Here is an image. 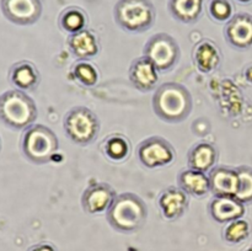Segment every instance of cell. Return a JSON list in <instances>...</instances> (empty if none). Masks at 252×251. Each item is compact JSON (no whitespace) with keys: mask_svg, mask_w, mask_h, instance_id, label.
Segmentation results:
<instances>
[{"mask_svg":"<svg viewBox=\"0 0 252 251\" xmlns=\"http://www.w3.org/2000/svg\"><path fill=\"white\" fill-rule=\"evenodd\" d=\"M192 108L193 98L191 93L180 84H162L153 96L155 115L167 123H180L187 120Z\"/></svg>","mask_w":252,"mask_h":251,"instance_id":"obj_1","label":"cell"},{"mask_svg":"<svg viewBox=\"0 0 252 251\" xmlns=\"http://www.w3.org/2000/svg\"><path fill=\"white\" fill-rule=\"evenodd\" d=\"M108 224L120 233L139 230L148 218V207L139 196L130 192L117 194L106 214Z\"/></svg>","mask_w":252,"mask_h":251,"instance_id":"obj_2","label":"cell"},{"mask_svg":"<svg viewBox=\"0 0 252 251\" xmlns=\"http://www.w3.org/2000/svg\"><path fill=\"white\" fill-rule=\"evenodd\" d=\"M38 110L25 91L7 90L0 95V122L14 130H22L36 121Z\"/></svg>","mask_w":252,"mask_h":251,"instance_id":"obj_3","label":"cell"},{"mask_svg":"<svg viewBox=\"0 0 252 251\" xmlns=\"http://www.w3.org/2000/svg\"><path fill=\"white\" fill-rule=\"evenodd\" d=\"M22 154L36 165L47 164L59 148V140L51 128L43 125H32L24 130L21 140Z\"/></svg>","mask_w":252,"mask_h":251,"instance_id":"obj_4","label":"cell"},{"mask_svg":"<svg viewBox=\"0 0 252 251\" xmlns=\"http://www.w3.org/2000/svg\"><path fill=\"white\" fill-rule=\"evenodd\" d=\"M113 16L121 29L140 33L154 25L157 11L150 0H118Z\"/></svg>","mask_w":252,"mask_h":251,"instance_id":"obj_5","label":"cell"},{"mask_svg":"<svg viewBox=\"0 0 252 251\" xmlns=\"http://www.w3.org/2000/svg\"><path fill=\"white\" fill-rule=\"evenodd\" d=\"M63 126L69 139L83 147L91 144L100 132V120L85 106H76L69 110Z\"/></svg>","mask_w":252,"mask_h":251,"instance_id":"obj_6","label":"cell"},{"mask_svg":"<svg viewBox=\"0 0 252 251\" xmlns=\"http://www.w3.org/2000/svg\"><path fill=\"white\" fill-rule=\"evenodd\" d=\"M144 56L155 64L158 70L170 71L179 63L181 51L174 37L160 32L148 39L144 47Z\"/></svg>","mask_w":252,"mask_h":251,"instance_id":"obj_7","label":"cell"},{"mask_svg":"<svg viewBox=\"0 0 252 251\" xmlns=\"http://www.w3.org/2000/svg\"><path fill=\"white\" fill-rule=\"evenodd\" d=\"M137 154L138 159L144 166L155 169L174 162L176 157V150L165 138L154 135L144 139L138 145Z\"/></svg>","mask_w":252,"mask_h":251,"instance_id":"obj_8","label":"cell"},{"mask_svg":"<svg viewBox=\"0 0 252 251\" xmlns=\"http://www.w3.org/2000/svg\"><path fill=\"white\" fill-rule=\"evenodd\" d=\"M2 15L19 26H30L42 15L41 0H0Z\"/></svg>","mask_w":252,"mask_h":251,"instance_id":"obj_9","label":"cell"},{"mask_svg":"<svg viewBox=\"0 0 252 251\" xmlns=\"http://www.w3.org/2000/svg\"><path fill=\"white\" fill-rule=\"evenodd\" d=\"M117 197L115 188L108 184H93L84 191L81 196V206L85 213L98 214L107 212L112 202Z\"/></svg>","mask_w":252,"mask_h":251,"instance_id":"obj_10","label":"cell"},{"mask_svg":"<svg viewBox=\"0 0 252 251\" xmlns=\"http://www.w3.org/2000/svg\"><path fill=\"white\" fill-rule=\"evenodd\" d=\"M129 80L138 90L148 93L157 88L159 73L155 64L148 57L143 56L134 59L129 66Z\"/></svg>","mask_w":252,"mask_h":251,"instance_id":"obj_11","label":"cell"},{"mask_svg":"<svg viewBox=\"0 0 252 251\" xmlns=\"http://www.w3.org/2000/svg\"><path fill=\"white\" fill-rule=\"evenodd\" d=\"M189 196L180 187L170 186L160 193L158 204L162 217L167 220L181 218L189 209Z\"/></svg>","mask_w":252,"mask_h":251,"instance_id":"obj_12","label":"cell"},{"mask_svg":"<svg viewBox=\"0 0 252 251\" xmlns=\"http://www.w3.org/2000/svg\"><path fill=\"white\" fill-rule=\"evenodd\" d=\"M224 34L234 48H249L252 46V16L248 14L233 16L226 24Z\"/></svg>","mask_w":252,"mask_h":251,"instance_id":"obj_13","label":"cell"},{"mask_svg":"<svg viewBox=\"0 0 252 251\" xmlns=\"http://www.w3.org/2000/svg\"><path fill=\"white\" fill-rule=\"evenodd\" d=\"M7 79L17 90L34 91L41 83V74L33 63L21 61L10 66Z\"/></svg>","mask_w":252,"mask_h":251,"instance_id":"obj_14","label":"cell"},{"mask_svg":"<svg viewBox=\"0 0 252 251\" xmlns=\"http://www.w3.org/2000/svg\"><path fill=\"white\" fill-rule=\"evenodd\" d=\"M211 192L216 196L235 197L239 187L238 171L230 167L214 166L209 171Z\"/></svg>","mask_w":252,"mask_h":251,"instance_id":"obj_15","label":"cell"},{"mask_svg":"<svg viewBox=\"0 0 252 251\" xmlns=\"http://www.w3.org/2000/svg\"><path fill=\"white\" fill-rule=\"evenodd\" d=\"M211 217L218 223H230L245 213L244 203L230 196H216L209 203Z\"/></svg>","mask_w":252,"mask_h":251,"instance_id":"obj_16","label":"cell"},{"mask_svg":"<svg viewBox=\"0 0 252 251\" xmlns=\"http://www.w3.org/2000/svg\"><path fill=\"white\" fill-rule=\"evenodd\" d=\"M68 47L78 59H91L100 51L97 37L90 30H81L69 36Z\"/></svg>","mask_w":252,"mask_h":251,"instance_id":"obj_17","label":"cell"},{"mask_svg":"<svg viewBox=\"0 0 252 251\" xmlns=\"http://www.w3.org/2000/svg\"><path fill=\"white\" fill-rule=\"evenodd\" d=\"M177 184L182 191L193 197H203L211 191V182L206 172L185 169L177 176Z\"/></svg>","mask_w":252,"mask_h":251,"instance_id":"obj_18","label":"cell"},{"mask_svg":"<svg viewBox=\"0 0 252 251\" xmlns=\"http://www.w3.org/2000/svg\"><path fill=\"white\" fill-rule=\"evenodd\" d=\"M218 161V150L214 145L209 143H198L189 149L187 154V164L189 169L198 170V171H211L217 166Z\"/></svg>","mask_w":252,"mask_h":251,"instance_id":"obj_19","label":"cell"},{"mask_svg":"<svg viewBox=\"0 0 252 251\" xmlns=\"http://www.w3.org/2000/svg\"><path fill=\"white\" fill-rule=\"evenodd\" d=\"M167 7L177 21L194 24L203 12V0H169Z\"/></svg>","mask_w":252,"mask_h":251,"instance_id":"obj_20","label":"cell"},{"mask_svg":"<svg viewBox=\"0 0 252 251\" xmlns=\"http://www.w3.org/2000/svg\"><path fill=\"white\" fill-rule=\"evenodd\" d=\"M193 61L202 73H211L220 63V52L211 41H202L193 49Z\"/></svg>","mask_w":252,"mask_h":251,"instance_id":"obj_21","label":"cell"},{"mask_svg":"<svg viewBox=\"0 0 252 251\" xmlns=\"http://www.w3.org/2000/svg\"><path fill=\"white\" fill-rule=\"evenodd\" d=\"M86 24H88V16L84 10L75 6L65 9L59 16V26L70 34L85 29Z\"/></svg>","mask_w":252,"mask_h":251,"instance_id":"obj_22","label":"cell"},{"mask_svg":"<svg viewBox=\"0 0 252 251\" xmlns=\"http://www.w3.org/2000/svg\"><path fill=\"white\" fill-rule=\"evenodd\" d=\"M129 142L126 139L123 135L113 134L106 140L105 144V152L110 159L115 160V161H121L125 160L129 154Z\"/></svg>","mask_w":252,"mask_h":251,"instance_id":"obj_23","label":"cell"},{"mask_svg":"<svg viewBox=\"0 0 252 251\" xmlns=\"http://www.w3.org/2000/svg\"><path fill=\"white\" fill-rule=\"evenodd\" d=\"M239 175V187L235 198L241 203L252 202V169L248 166H241L236 169Z\"/></svg>","mask_w":252,"mask_h":251,"instance_id":"obj_24","label":"cell"},{"mask_svg":"<svg viewBox=\"0 0 252 251\" xmlns=\"http://www.w3.org/2000/svg\"><path fill=\"white\" fill-rule=\"evenodd\" d=\"M250 235V224L243 219L230 221L224 229V239L230 244H239Z\"/></svg>","mask_w":252,"mask_h":251,"instance_id":"obj_25","label":"cell"},{"mask_svg":"<svg viewBox=\"0 0 252 251\" xmlns=\"http://www.w3.org/2000/svg\"><path fill=\"white\" fill-rule=\"evenodd\" d=\"M207 9L212 19L216 21H229L233 17L234 9L230 0H209Z\"/></svg>","mask_w":252,"mask_h":251,"instance_id":"obj_26","label":"cell"},{"mask_svg":"<svg viewBox=\"0 0 252 251\" xmlns=\"http://www.w3.org/2000/svg\"><path fill=\"white\" fill-rule=\"evenodd\" d=\"M74 76L83 86H95L98 80V73L95 66L86 62H81L74 66Z\"/></svg>","mask_w":252,"mask_h":251,"instance_id":"obj_27","label":"cell"},{"mask_svg":"<svg viewBox=\"0 0 252 251\" xmlns=\"http://www.w3.org/2000/svg\"><path fill=\"white\" fill-rule=\"evenodd\" d=\"M27 251H59L58 249L54 245L49 243H39L36 245H32L31 248H29Z\"/></svg>","mask_w":252,"mask_h":251,"instance_id":"obj_28","label":"cell"},{"mask_svg":"<svg viewBox=\"0 0 252 251\" xmlns=\"http://www.w3.org/2000/svg\"><path fill=\"white\" fill-rule=\"evenodd\" d=\"M240 2H244V4H246V2H250L252 1V0H239Z\"/></svg>","mask_w":252,"mask_h":251,"instance_id":"obj_29","label":"cell"},{"mask_svg":"<svg viewBox=\"0 0 252 251\" xmlns=\"http://www.w3.org/2000/svg\"><path fill=\"white\" fill-rule=\"evenodd\" d=\"M245 251H252V245L250 246V248H249V249H246V250Z\"/></svg>","mask_w":252,"mask_h":251,"instance_id":"obj_30","label":"cell"},{"mask_svg":"<svg viewBox=\"0 0 252 251\" xmlns=\"http://www.w3.org/2000/svg\"><path fill=\"white\" fill-rule=\"evenodd\" d=\"M0 150H1V138H0Z\"/></svg>","mask_w":252,"mask_h":251,"instance_id":"obj_31","label":"cell"}]
</instances>
